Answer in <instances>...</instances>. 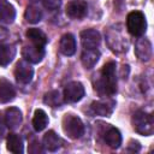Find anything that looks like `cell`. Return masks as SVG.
I'll use <instances>...</instances> for the list:
<instances>
[{
  "label": "cell",
  "instance_id": "cell-1",
  "mask_svg": "<svg viewBox=\"0 0 154 154\" xmlns=\"http://www.w3.org/2000/svg\"><path fill=\"white\" fill-rule=\"evenodd\" d=\"M95 89L100 95L111 96L117 91V77H116V63L109 61L103 65L100 77L95 83Z\"/></svg>",
  "mask_w": 154,
  "mask_h": 154
},
{
  "label": "cell",
  "instance_id": "cell-2",
  "mask_svg": "<svg viewBox=\"0 0 154 154\" xmlns=\"http://www.w3.org/2000/svg\"><path fill=\"white\" fill-rule=\"evenodd\" d=\"M132 125L136 132L143 136H150L154 132L153 116L143 111H137L132 116Z\"/></svg>",
  "mask_w": 154,
  "mask_h": 154
},
{
  "label": "cell",
  "instance_id": "cell-3",
  "mask_svg": "<svg viewBox=\"0 0 154 154\" xmlns=\"http://www.w3.org/2000/svg\"><path fill=\"white\" fill-rule=\"evenodd\" d=\"M126 28H128V31L134 36L143 35L147 29V22H146L144 14L140 11L130 12L126 18Z\"/></svg>",
  "mask_w": 154,
  "mask_h": 154
},
{
  "label": "cell",
  "instance_id": "cell-4",
  "mask_svg": "<svg viewBox=\"0 0 154 154\" xmlns=\"http://www.w3.org/2000/svg\"><path fill=\"white\" fill-rule=\"evenodd\" d=\"M63 130L70 138H79L84 132V125L82 120L73 116V114H66L63 118Z\"/></svg>",
  "mask_w": 154,
  "mask_h": 154
},
{
  "label": "cell",
  "instance_id": "cell-5",
  "mask_svg": "<svg viewBox=\"0 0 154 154\" xmlns=\"http://www.w3.org/2000/svg\"><path fill=\"white\" fill-rule=\"evenodd\" d=\"M34 76V69L31 67L30 63L26 60H20L17 63L14 69V77L19 83L26 84L32 79Z\"/></svg>",
  "mask_w": 154,
  "mask_h": 154
},
{
  "label": "cell",
  "instance_id": "cell-6",
  "mask_svg": "<svg viewBox=\"0 0 154 154\" xmlns=\"http://www.w3.org/2000/svg\"><path fill=\"white\" fill-rule=\"evenodd\" d=\"M84 87L81 82H70L64 89V99L67 102H77L84 96Z\"/></svg>",
  "mask_w": 154,
  "mask_h": 154
},
{
  "label": "cell",
  "instance_id": "cell-7",
  "mask_svg": "<svg viewBox=\"0 0 154 154\" xmlns=\"http://www.w3.org/2000/svg\"><path fill=\"white\" fill-rule=\"evenodd\" d=\"M22 55H23L24 60H26L28 63L37 64L45 57V48L41 46H36L34 43L30 46H24L22 49Z\"/></svg>",
  "mask_w": 154,
  "mask_h": 154
},
{
  "label": "cell",
  "instance_id": "cell-8",
  "mask_svg": "<svg viewBox=\"0 0 154 154\" xmlns=\"http://www.w3.org/2000/svg\"><path fill=\"white\" fill-rule=\"evenodd\" d=\"M81 42L84 49H94L97 48L101 42L100 32L94 29H85L81 31Z\"/></svg>",
  "mask_w": 154,
  "mask_h": 154
},
{
  "label": "cell",
  "instance_id": "cell-9",
  "mask_svg": "<svg viewBox=\"0 0 154 154\" xmlns=\"http://www.w3.org/2000/svg\"><path fill=\"white\" fill-rule=\"evenodd\" d=\"M88 5L84 0H72L66 5V14L73 19H81L87 16Z\"/></svg>",
  "mask_w": 154,
  "mask_h": 154
},
{
  "label": "cell",
  "instance_id": "cell-10",
  "mask_svg": "<svg viewBox=\"0 0 154 154\" xmlns=\"http://www.w3.org/2000/svg\"><path fill=\"white\" fill-rule=\"evenodd\" d=\"M22 112L17 107H10L5 111V125L11 130L19 128L22 124Z\"/></svg>",
  "mask_w": 154,
  "mask_h": 154
},
{
  "label": "cell",
  "instance_id": "cell-11",
  "mask_svg": "<svg viewBox=\"0 0 154 154\" xmlns=\"http://www.w3.org/2000/svg\"><path fill=\"white\" fill-rule=\"evenodd\" d=\"M135 53H136V55H137V58H138L140 60H142V61H148V60L152 58V53H153L150 41L147 40V38H140V40L136 42Z\"/></svg>",
  "mask_w": 154,
  "mask_h": 154
},
{
  "label": "cell",
  "instance_id": "cell-12",
  "mask_svg": "<svg viewBox=\"0 0 154 154\" xmlns=\"http://www.w3.org/2000/svg\"><path fill=\"white\" fill-rule=\"evenodd\" d=\"M116 102L113 100H105V101H94L90 106L91 111L101 117H109L113 112Z\"/></svg>",
  "mask_w": 154,
  "mask_h": 154
},
{
  "label": "cell",
  "instance_id": "cell-13",
  "mask_svg": "<svg viewBox=\"0 0 154 154\" xmlns=\"http://www.w3.org/2000/svg\"><path fill=\"white\" fill-rule=\"evenodd\" d=\"M59 49L64 55H73L76 52V40L72 34H65L60 38Z\"/></svg>",
  "mask_w": 154,
  "mask_h": 154
},
{
  "label": "cell",
  "instance_id": "cell-14",
  "mask_svg": "<svg viewBox=\"0 0 154 154\" xmlns=\"http://www.w3.org/2000/svg\"><path fill=\"white\" fill-rule=\"evenodd\" d=\"M16 18L14 7L6 0H0V22L11 24Z\"/></svg>",
  "mask_w": 154,
  "mask_h": 154
},
{
  "label": "cell",
  "instance_id": "cell-15",
  "mask_svg": "<svg viewBox=\"0 0 154 154\" xmlns=\"http://www.w3.org/2000/svg\"><path fill=\"white\" fill-rule=\"evenodd\" d=\"M14 96H16V90L13 85L6 79H1L0 81V103L10 102L14 99Z\"/></svg>",
  "mask_w": 154,
  "mask_h": 154
},
{
  "label": "cell",
  "instance_id": "cell-16",
  "mask_svg": "<svg viewBox=\"0 0 154 154\" xmlns=\"http://www.w3.org/2000/svg\"><path fill=\"white\" fill-rule=\"evenodd\" d=\"M100 58V52L97 51V48L94 49H84L82 55H81V60L82 64L85 69H91L95 66V64L99 61Z\"/></svg>",
  "mask_w": 154,
  "mask_h": 154
},
{
  "label": "cell",
  "instance_id": "cell-17",
  "mask_svg": "<svg viewBox=\"0 0 154 154\" xmlns=\"http://www.w3.org/2000/svg\"><path fill=\"white\" fill-rule=\"evenodd\" d=\"M16 57V48L12 45H0V65L7 66Z\"/></svg>",
  "mask_w": 154,
  "mask_h": 154
},
{
  "label": "cell",
  "instance_id": "cell-18",
  "mask_svg": "<svg viewBox=\"0 0 154 154\" xmlns=\"http://www.w3.org/2000/svg\"><path fill=\"white\" fill-rule=\"evenodd\" d=\"M6 147L7 149L11 152V153H14V154H22L24 152V148H23V141L22 138L17 135V134H10L7 136V140H6Z\"/></svg>",
  "mask_w": 154,
  "mask_h": 154
},
{
  "label": "cell",
  "instance_id": "cell-19",
  "mask_svg": "<svg viewBox=\"0 0 154 154\" xmlns=\"http://www.w3.org/2000/svg\"><path fill=\"white\" fill-rule=\"evenodd\" d=\"M105 142L111 148H119V146L122 144V135L119 130L116 128H109L105 134Z\"/></svg>",
  "mask_w": 154,
  "mask_h": 154
},
{
  "label": "cell",
  "instance_id": "cell-20",
  "mask_svg": "<svg viewBox=\"0 0 154 154\" xmlns=\"http://www.w3.org/2000/svg\"><path fill=\"white\" fill-rule=\"evenodd\" d=\"M43 146L47 150L55 152L60 147V138L58 137V135L54 131L51 130V131L46 132V135L43 136Z\"/></svg>",
  "mask_w": 154,
  "mask_h": 154
},
{
  "label": "cell",
  "instance_id": "cell-21",
  "mask_svg": "<svg viewBox=\"0 0 154 154\" xmlns=\"http://www.w3.org/2000/svg\"><path fill=\"white\" fill-rule=\"evenodd\" d=\"M26 37L36 46H41V47H45V45L47 43V36L45 35L43 31H41L40 29H36V28H31V29H28L26 31Z\"/></svg>",
  "mask_w": 154,
  "mask_h": 154
},
{
  "label": "cell",
  "instance_id": "cell-22",
  "mask_svg": "<svg viewBox=\"0 0 154 154\" xmlns=\"http://www.w3.org/2000/svg\"><path fill=\"white\" fill-rule=\"evenodd\" d=\"M48 124V117L43 109H36L32 118V126L36 131H42Z\"/></svg>",
  "mask_w": 154,
  "mask_h": 154
},
{
  "label": "cell",
  "instance_id": "cell-23",
  "mask_svg": "<svg viewBox=\"0 0 154 154\" xmlns=\"http://www.w3.org/2000/svg\"><path fill=\"white\" fill-rule=\"evenodd\" d=\"M24 17H25L26 22H29L31 24H35V23H38L41 20L42 12L37 6H28L26 10H25Z\"/></svg>",
  "mask_w": 154,
  "mask_h": 154
},
{
  "label": "cell",
  "instance_id": "cell-24",
  "mask_svg": "<svg viewBox=\"0 0 154 154\" xmlns=\"http://www.w3.org/2000/svg\"><path fill=\"white\" fill-rule=\"evenodd\" d=\"M43 102L51 107H59L63 103V97L58 90H52L45 95Z\"/></svg>",
  "mask_w": 154,
  "mask_h": 154
},
{
  "label": "cell",
  "instance_id": "cell-25",
  "mask_svg": "<svg viewBox=\"0 0 154 154\" xmlns=\"http://www.w3.org/2000/svg\"><path fill=\"white\" fill-rule=\"evenodd\" d=\"M42 4L47 10H57L59 8L61 0H42Z\"/></svg>",
  "mask_w": 154,
  "mask_h": 154
}]
</instances>
